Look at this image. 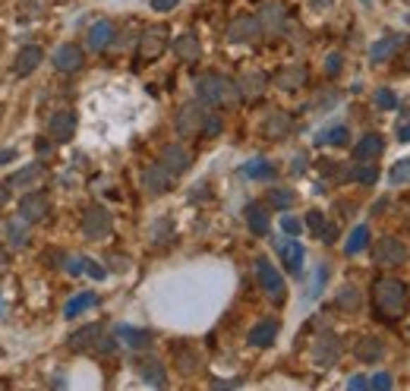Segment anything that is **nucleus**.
Returning <instances> with one entry per match:
<instances>
[{
	"label": "nucleus",
	"mask_w": 410,
	"mask_h": 391,
	"mask_svg": "<svg viewBox=\"0 0 410 391\" xmlns=\"http://www.w3.org/2000/svg\"><path fill=\"white\" fill-rule=\"evenodd\" d=\"M410 309V287L401 278H375L373 281V313L385 325L404 319Z\"/></svg>",
	"instance_id": "nucleus-1"
},
{
	"label": "nucleus",
	"mask_w": 410,
	"mask_h": 391,
	"mask_svg": "<svg viewBox=\"0 0 410 391\" xmlns=\"http://www.w3.org/2000/svg\"><path fill=\"white\" fill-rule=\"evenodd\" d=\"M196 92L205 104H215V107H234L240 98V85L227 76H218V73H205V76L196 79Z\"/></svg>",
	"instance_id": "nucleus-2"
},
{
	"label": "nucleus",
	"mask_w": 410,
	"mask_h": 391,
	"mask_svg": "<svg viewBox=\"0 0 410 391\" xmlns=\"http://www.w3.org/2000/svg\"><path fill=\"white\" fill-rule=\"evenodd\" d=\"M205 124H208V111L199 101H190V104H183L177 111V133L183 139H203Z\"/></svg>",
	"instance_id": "nucleus-3"
},
{
	"label": "nucleus",
	"mask_w": 410,
	"mask_h": 391,
	"mask_svg": "<svg viewBox=\"0 0 410 391\" xmlns=\"http://www.w3.org/2000/svg\"><path fill=\"white\" fill-rule=\"evenodd\" d=\"M256 278H259V287L265 291L268 300H272V303H284L287 284H284V278H281V272L265 259V255H259V259H256Z\"/></svg>",
	"instance_id": "nucleus-4"
},
{
	"label": "nucleus",
	"mask_w": 410,
	"mask_h": 391,
	"mask_svg": "<svg viewBox=\"0 0 410 391\" xmlns=\"http://www.w3.org/2000/svg\"><path fill=\"white\" fill-rule=\"evenodd\" d=\"M167 51V29L164 25H149L139 38V51H136V64H152L161 54Z\"/></svg>",
	"instance_id": "nucleus-5"
},
{
	"label": "nucleus",
	"mask_w": 410,
	"mask_h": 391,
	"mask_svg": "<svg viewBox=\"0 0 410 391\" xmlns=\"http://www.w3.org/2000/svg\"><path fill=\"white\" fill-rule=\"evenodd\" d=\"M114 227V218L104 205H89L83 212V234L89 240H104Z\"/></svg>",
	"instance_id": "nucleus-6"
},
{
	"label": "nucleus",
	"mask_w": 410,
	"mask_h": 391,
	"mask_svg": "<svg viewBox=\"0 0 410 391\" xmlns=\"http://www.w3.org/2000/svg\"><path fill=\"white\" fill-rule=\"evenodd\" d=\"M373 259H375V265H382V268H394V265H401V262H407V246L401 243L398 237H382L373 249Z\"/></svg>",
	"instance_id": "nucleus-7"
},
{
	"label": "nucleus",
	"mask_w": 410,
	"mask_h": 391,
	"mask_svg": "<svg viewBox=\"0 0 410 391\" xmlns=\"http://www.w3.org/2000/svg\"><path fill=\"white\" fill-rule=\"evenodd\" d=\"M338 356H341V341H338V335H332V332H322L319 338L313 341V360H315V366H334L338 363Z\"/></svg>",
	"instance_id": "nucleus-8"
},
{
	"label": "nucleus",
	"mask_w": 410,
	"mask_h": 391,
	"mask_svg": "<svg viewBox=\"0 0 410 391\" xmlns=\"http://www.w3.org/2000/svg\"><path fill=\"white\" fill-rule=\"evenodd\" d=\"M171 356H174V369H177L180 375H193L203 369V356H199L196 347H190L186 341H177L171 347Z\"/></svg>",
	"instance_id": "nucleus-9"
},
{
	"label": "nucleus",
	"mask_w": 410,
	"mask_h": 391,
	"mask_svg": "<svg viewBox=\"0 0 410 391\" xmlns=\"http://www.w3.org/2000/svg\"><path fill=\"white\" fill-rule=\"evenodd\" d=\"M48 196L44 193H38V190H32V193H25L23 196V202H19V218H25L29 224H35V221H42V218H48Z\"/></svg>",
	"instance_id": "nucleus-10"
},
{
	"label": "nucleus",
	"mask_w": 410,
	"mask_h": 391,
	"mask_svg": "<svg viewBox=\"0 0 410 391\" xmlns=\"http://www.w3.org/2000/svg\"><path fill=\"white\" fill-rule=\"evenodd\" d=\"M51 64L57 66L60 73H76V70H83L85 54H83V48H79V44H60V48L54 51Z\"/></svg>",
	"instance_id": "nucleus-11"
},
{
	"label": "nucleus",
	"mask_w": 410,
	"mask_h": 391,
	"mask_svg": "<svg viewBox=\"0 0 410 391\" xmlns=\"http://www.w3.org/2000/svg\"><path fill=\"white\" fill-rule=\"evenodd\" d=\"M262 35V25L256 16H240L234 19L231 25H227V42L240 44V42H256V38Z\"/></svg>",
	"instance_id": "nucleus-12"
},
{
	"label": "nucleus",
	"mask_w": 410,
	"mask_h": 391,
	"mask_svg": "<svg viewBox=\"0 0 410 391\" xmlns=\"http://www.w3.org/2000/svg\"><path fill=\"white\" fill-rule=\"evenodd\" d=\"M171 184H174V174L167 171L164 164H152V167H145V171H143V186H145V193H149V196L167 193V190H171Z\"/></svg>",
	"instance_id": "nucleus-13"
},
{
	"label": "nucleus",
	"mask_w": 410,
	"mask_h": 391,
	"mask_svg": "<svg viewBox=\"0 0 410 391\" xmlns=\"http://www.w3.org/2000/svg\"><path fill=\"white\" fill-rule=\"evenodd\" d=\"M73 133H76V114L73 111H57L48 117V136L51 139L66 143V139H73Z\"/></svg>",
	"instance_id": "nucleus-14"
},
{
	"label": "nucleus",
	"mask_w": 410,
	"mask_h": 391,
	"mask_svg": "<svg viewBox=\"0 0 410 391\" xmlns=\"http://www.w3.org/2000/svg\"><path fill=\"white\" fill-rule=\"evenodd\" d=\"M161 164L177 177V174H183L186 167H190V152H186L180 143H171V145H164V152H161Z\"/></svg>",
	"instance_id": "nucleus-15"
},
{
	"label": "nucleus",
	"mask_w": 410,
	"mask_h": 391,
	"mask_svg": "<svg viewBox=\"0 0 410 391\" xmlns=\"http://www.w3.org/2000/svg\"><path fill=\"white\" fill-rule=\"evenodd\" d=\"M278 322L275 319H259L256 325L250 328V335H246V341L253 344V347H272L275 338H278Z\"/></svg>",
	"instance_id": "nucleus-16"
},
{
	"label": "nucleus",
	"mask_w": 410,
	"mask_h": 391,
	"mask_svg": "<svg viewBox=\"0 0 410 391\" xmlns=\"http://www.w3.org/2000/svg\"><path fill=\"white\" fill-rule=\"evenodd\" d=\"M114 338L120 344H126L130 350H145L152 344V335L143 332V328H133V325H114Z\"/></svg>",
	"instance_id": "nucleus-17"
},
{
	"label": "nucleus",
	"mask_w": 410,
	"mask_h": 391,
	"mask_svg": "<svg viewBox=\"0 0 410 391\" xmlns=\"http://www.w3.org/2000/svg\"><path fill=\"white\" fill-rule=\"evenodd\" d=\"M278 253L281 259H284V268L291 275H300L303 272V246L297 243V240H281L278 243Z\"/></svg>",
	"instance_id": "nucleus-18"
},
{
	"label": "nucleus",
	"mask_w": 410,
	"mask_h": 391,
	"mask_svg": "<svg viewBox=\"0 0 410 391\" xmlns=\"http://www.w3.org/2000/svg\"><path fill=\"white\" fill-rule=\"evenodd\" d=\"M102 335H104V328L98 325H85V328H79V332H73L70 335V347L73 350H95L98 347V341H102Z\"/></svg>",
	"instance_id": "nucleus-19"
},
{
	"label": "nucleus",
	"mask_w": 410,
	"mask_h": 391,
	"mask_svg": "<svg viewBox=\"0 0 410 391\" xmlns=\"http://www.w3.org/2000/svg\"><path fill=\"white\" fill-rule=\"evenodd\" d=\"M382 148H385V139H382L379 133H366V136L354 145V158L357 161H375L382 155Z\"/></svg>",
	"instance_id": "nucleus-20"
},
{
	"label": "nucleus",
	"mask_w": 410,
	"mask_h": 391,
	"mask_svg": "<svg viewBox=\"0 0 410 391\" xmlns=\"http://www.w3.org/2000/svg\"><path fill=\"white\" fill-rule=\"evenodd\" d=\"M111 42H114V23H107V19H98V23L89 29V35H85L89 51H104Z\"/></svg>",
	"instance_id": "nucleus-21"
},
{
	"label": "nucleus",
	"mask_w": 410,
	"mask_h": 391,
	"mask_svg": "<svg viewBox=\"0 0 410 391\" xmlns=\"http://www.w3.org/2000/svg\"><path fill=\"white\" fill-rule=\"evenodd\" d=\"M42 48H35V44H29V48H23L16 54V64H13V73H16L19 79L23 76H29V73H35V66L42 64Z\"/></svg>",
	"instance_id": "nucleus-22"
},
{
	"label": "nucleus",
	"mask_w": 410,
	"mask_h": 391,
	"mask_svg": "<svg viewBox=\"0 0 410 391\" xmlns=\"http://www.w3.org/2000/svg\"><path fill=\"white\" fill-rule=\"evenodd\" d=\"M243 218H246V224H250V231L256 234V237H265V234H268V212H265V205L250 202V205L243 208Z\"/></svg>",
	"instance_id": "nucleus-23"
},
{
	"label": "nucleus",
	"mask_w": 410,
	"mask_h": 391,
	"mask_svg": "<svg viewBox=\"0 0 410 391\" xmlns=\"http://www.w3.org/2000/svg\"><path fill=\"white\" fill-rule=\"evenodd\" d=\"M139 366V375H143L149 385H155V388H161V385H167V375H164V366H161L155 356H143V360L136 363Z\"/></svg>",
	"instance_id": "nucleus-24"
},
{
	"label": "nucleus",
	"mask_w": 410,
	"mask_h": 391,
	"mask_svg": "<svg viewBox=\"0 0 410 391\" xmlns=\"http://www.w3.org/2000/svg\"><path fill=\"white\" fill-rule=\"evenodd\" d=\"M404 42L407 38H401V35H385L382 42H375L373 51H369V60H373V64H382V60H388L398 48H404Z\"/></svg>",
	"instance_id": "nucleus-25"
},
{
	"label": "nucleus",
	"mask_w": 410,
	"mask_h": 391,
	"mask_svg": "<svg viewBox=\"0 0 410 391\" xmlns=\"http://www.w3.org/2000/svg\"><path fill=\"white\" fill-rule=\"evenodd\" d=\"M174 54H177L180 60H199V54H203V44H199V38L193 35V32H186V35H180L177 42H174Z\"/></svg>",
	"instance_id": "nucleus-26"
},
{
	"label": "nucleus",
	"mask_w": 410,
	"mask_h": 391,
	"mask_svg": "<svg viewBox=\"0 0 410 391\" xmlns=\"http://www.w3.org/2000/svg\"><path fill=\"white\" fill-rule=\"evenodd\" d=\"M382 354H385V347H382L379 338H360L357 347H354V356H357V360H363V363L382 360Z\"/></svg>",
	"instance_id": "nucleus-27"
},
{
	"label": "nucleus",
	"mask_w": 410,
	"mask_h": 391,
	"mask_svg": "<svg viewBox=\"0 0 410 391\" xmlns=\"http://www.w3.org/2000/svg\"><path fill=\"white\" fill-rule=\"evenodd\" d=\"M303 83H306V70H303V66H291V70H284V73H278V76H275V85H278V89H284V92L300 89Z\"/></svg>",
	"instance_id": "nucleus-28"
},
{
	"label": "nucleus",
	"mask_w": 410,
	"mask_h": 391,
	"mask_svg": "<svg viewBox=\"0 0 410 391\" xmlns=\"http://www.w3.org/2000/svg\"><path fill=\"white\" fill-rule=\"evenodd\" d=\"M42 174H44V167L35 161V164L23 167V171H19V174H13V177L6 180V184H10V190H23V186H32V184H35V180L42 177Z\"/></svg>",
	"instance_id": "nucleus-29"
},
{
	"label": "nucleus",
	"mask_w": 410,
	"mask_h": 391,
	"mask_svg": "<svg viewBox=\"0 0 410 391\" xmlns=\"http://www.w3.org/2000/svg\"><path fill=\"white\" fill-rule=\"evenodd\" d=\"M347 143H351L347 126H328V130L315 133V145H347Z\"/></svg>",
	"instance_id": "nucleus-30"
},
{
	"label": "nucleus",
	"mask_w": 410,
	"mask_h": 391,
	"mask_svg": "<svg viewBox=\"0 0 410 391\" xmlns=\"http://www.w3.org/2000/svg\"><path fill=\"white\" fill-rule=\"evenodd\" d=\"M272 174H275V164L268 158H253L243 164V177H250V180H268Z\"/></svg>",
	"instance_id": "nucleus-31"
},
{
	"label": "nucleus",
	"mask_w": 410,
	"mask_h": 391,
	"mask_svg": "<svg viewBox=\"0 0 410 391\" xmlns=\"http://www.w3.org/2000/svg\"><path fill=\"white\" fill-rule=\"evenodd\" d=\"M291 133V117L287 114H272V117L265 120V136H272V139H281V136H287Z\"/></svg>",
	"instance_id": "nucleus-32"
},
{
	"label": "nucleus",
	"mask_w": 410,
	"mask_h": 391,
	"mask_svg": "<svg viewBox=\"0 0 410 391\" xmlns=\"http://www.w3.org/2000/svg\"><path fill=\"white\" fill-rule=\"evenodd\" d=\"M6 234H10L13 246H25V243H29V221H25V218L6 221Z\"/></svg>",
	"instance_id": "nucleus-33"
},
{
	"label": "nucleus",
	"mask_w": 410,
	"mask_h": 391,
	"mask_svg": "<svg viewBox=\"0 0 410 391\" xmlns=\"http://www.w3.org/2000/svg\"><path fill=\"white\" fill-rule=\"evenodd\" d=\"M366 243H369V227L360 224V227H354V234L347 237L344 253H347V255H357V253H363V249H366Z\"/></svg>",
	"instance_id": "nucleus-34"
},
{
	"label": "nucleus",
	"mask_w": 410,
	"mask_h": 391,
	"mask_svg": "<svg viewBox=\"0 0 410 391\" xmlns=\"http://www.w3.org/2000/svg\"><path fill=\"white\" fill-rule=\"evenodd\" d=\"M95 303H98V296H95V294H79V296H73V300L64 306V315H66V319H76V315L83 313V309L95 306Z\"/></svg>",
	"instance_id": "nucleus-35"
},
{
	"label": "nucleus",
	"mask_w": 410,
	"mask_h": 391,
	"mask_svg": "<svg viewBox=\"0 0 410 391\" xmlns=\"http://www.w3.org/2000/svg\"><path fill=\"white\" fill-rule=\"evenodd\" d=\"M262 92H265V76H262V73H253V76H243V79H240V95L259 98Z\"/></svg>",
	"instance_id": "nucleus-36"
},
{
	"label": "nucleus",
	"mask_w": 410,
	"mask_h": 391,
	"mask_svg": "<svg viewBox=\"0 0 410 391\" xmlns=\"http://www.w3.org/2000/svg\"><path fill=\"white\" fill-rule=\"evenodd\" d=\"M259 25L262 29H281V25H284V10H281V4H268L265 10H262Z\"/></svg>",
	"instance_id": "nucleus-37"
},
{
	"label": "nucleus",
	"mask_w": 410,
	"mask_h": 391,
	"mask_svg": "<svg viewBox=\"0 0 410 391\" xmlns=\"http://www.w3.org/2000/svg\"><path fill=\"white\" fill-rule=\"evenodd\" d=\"M388 180H392V186H407L410 184V158H401L398 164H392Z\"/></svg>",
	"instance_id": "nucleus-38"
},
{
	"label": "nucleus",
	"mask_w": 410,
	"mask_h": 391,
	"mask_svg": "<svg viewBox=\"0 0 410 391\" xmlns=\"http://www.w3.org/2000/svg\"><path fill=\"white\" fill-rule=\"evenodd\" d=\"M351 177L357 180V184H375V177H379V167H375L373 161H360V167H354Z\"/></svg>",
	"instance_id": "nucleus-39"
},
{
	"label": "nucleus",
	"mask_w": 410,
	"mask_h": 391,
	"mask_svg": "<svg viewBox=\"0 0 410 391\" xmlns=\"http://www.w3.org/2000/svg\"><path fill=\"white\" fill-rule=\"evenodd\" d=\"M338 306L341 309H357L360 306V291H357V287H351V284L341 287V291H338Z\"/></svg>",
	"instance_id": "nucleus-40"
},
{
	"label": "nucleus",
	"mask_w": 410,
	"mask_h": 391,
	"mask_svg": "<svg viewBox=\"0 0 410 391\" xmlns=\"http://www.w3.org/2000/svg\"><path fill=\"white\" fill-rule=\"evenodd\" d=\"M44 13V0H23L19 4V19H35Z\"/></svg>",
	"instance_id": "nucleus-41"
},
{
	"label": "nucleus",
	"mask_w": 410,
	"mask_h": 391,
	"mask_svg": "<svg viewBox=\"0 0 410 391\" xmlns=\"http://www.w3.org/2000/svg\"><path fill=\"white\" fill-rule=\"evenodd\" d=\"M268 202H272L275 208H291L294 205V193L291 190H272V193H268Z\"/></svg>",
	"instance_id": "nucleus-42"
},
{
	"label": "nucleus",
	"mask_w": 410,
	"mask_h": 391,
	"mask_svg": "<svg viewBox=\"0 0 410 391\" xmlns=\"http://www.w3.org/2000/svg\"><path fill=\"white\" fill-rule=\"evenodd\" d=\"M306 227L315 234V237H322V231H325V215L315 212V208H313V212H306Z\"/></svg>",
	"instance_id": "nucleus-43"
},
{
	"label": "nucleus",
	"mask_w": 410,
	"mask_h": 391,
	"mask_svg": "<svg viewBox=\"0 0 410 391\" xmlns=\"http://www.w3.org/2000/svg\"><path fill=\"white\" fill-rule=\"evenodd\" d=\"M375 104H379L382 111H392V107H398V98L392 95V89H379L375 92Z\"/></svg>",
	"instance_id": "nucleus-44"
},
{
	"label": "nucleus",
	"mask_w": 410,
	"mask_h": 391,
	"mask_svg": "<svg viewBox=\"0 0 410 391\" xmlns=\"http://www.w3.org/2000/svg\"><path fill=\"white\" fill-rule=\"evenodd\" d=\"M341 66H344V57H341L338 51H334V54H328V57H325V73H328V76H338V73H341Z\"/></svg>",
	"instance_id": "nucleus-45"
},
{
	"label": "nucleus",
	"mask_w": 410,
	"mask_h": 391,
	"mask_svg": "<svg viewBox=\"0 0 410 391\" xmlns=\"http://www.w3.org/2000/svg\"><path fill=\"white\" fill-rule=\"evenodd\" d=\"M83 272H89L95 281H104V278H107V272H104L102 265H98L95 259H83Z\"/></svg>",
	"instance_id": "nucleus-46"
},
{
	"label": "nucleus",
	"mask_w": 410,
	"mask_h": 391,
	"mask_svg": "<svg viewBox=\"0 0 410 391\" xmlns=\"http://www.w3.org/2000/svg\"><path fill=\"white\" fill-rule=\"evenodd\" d=\"M281 227H284L287 237H297V234L303 231V224H300L297 218H291V215H287V218H281Z\"/></svg>",
	"instance_id": "nucleus-47"
},
{
	"label": "nucleus",
	"mask_w": 410,
	"mask_h": 391,
	"mask_svg": "<svg viewBox=\"0 0 410 391\" xmlns=\"http://www.w3.org/2000/svg\"><path fill=\"white\" fill-rule=\"evenodd\" d=\"M218 133H221V117H218V114H208V124H205L203 139H208V136H218Z\"/></svg>",
	"instance_id": "nucleus-48"
},
{
	"label": "nucleus",
	"mask_w": 410,
	"mask_h": 391,
	"mask_svg": "<svg viewBox=\"0 0 410 391\" xmlns=\"http://www.w3.org/2000/svg\"><path fill=\"white\" fill-rule=\"evenodd\" d=\"M64 268L70 275H83V259H76V255H70V259H64Z\"/></svg>",
	"instance_id": "nucleus-49"
},
{
	"label": "nucleus",
	"mask_w": 410,
	"mask_h": 391,
	"mask_svg": "<svg viewBox=\"0 0 410 391\" xmlns=\"http://www.w3.org/2000/svg\"><path fill=\"white\" fill-rule=\"evenodd\" d=\"M369 385H373V388H392V375L379 373V375H373V379H369Z\"/></svg>",
	"instance_id": "nucleus-50"
},
{
	"label": "nucleus",
	"mask_w": 410,
	"mask_h": 391,
	"mask_svg": "<svg viewBox=\"0 0 410 391\" xmlns=\"http://www.w3.org/2000/svg\"><path fill=\"white\" fill-rule=\"evenodd\" d=\"M174 6H177V0H152L155 13H167V10H174Z\"/></svg>",
	"instance_id": "nucleus-51"
},
{
	"label": "nucleus",
	"mask_w": 410,
	"mask_h": 391,
	"mask_svg": "<svg viewBox=\"0 0 410 391\" xmlns=\"http://www.w3.org/2000/svg\"><path fill=\"white\" fill-rule=\"evenodd\" d=\"M13 158H16V148H0V167L10 164Z\"/></svg>",
	"instance_id": "nucleus-52"
},
{
	"label": "nucleus",
	"mask_w": 410,
	"mask_h": 391,
	"mask_svg": "<svg viewBox=\"0 0 410 391\" xmlns=\"http://www.w3.org/2000/svg\"><path fill=\"white\" fill-rule=\"evenodd\" d=\"M6 202H10V184L4 180V184H0V208H4Z\"/></svg>",
	"instance_id": "nucleus-53"
},
{
	"label": "nucleus",
	"mask_w": 410,
	"mask_h": 391,
	"mask_svg": "<svg viewBox=\"0 0 410 391\" xmlns=\"http://www.w3.org/2000/svg\"><path fill=\"white\" fill-rule=\"evenodd\" d=\"M404 48H407V51L398 57V66H404V70L410 73V44H404Z\"/></svg>",
	"instance_id": "nucleus-54"
},
{
	"label": "nucleus",
	"mask_w": 410,
	"mask_h": 391,
	"mask_svg": "<svg viewBox=\"0 0 410 391\" xmlns=\"http://www.w3.org/2000/svg\"><path fill=\"white\" fill-rule=\"evenodd\" d=\"M35 152H42V155H51V145H48V139H35Z\"/></svg>",
	"instance_id": "nucleus-55"
},
{
	"label": "nucleus",
	"mask_w": 410,
	"mask_h": 391,
	"mask_svg": "<svg viewBox=\"0 0 410 391\" xmlns=\"http://www.w3.org/2000/svg\"><path fill=\"white\" fill-rule=\"evenodd\" d=\"M398 139H401V143H410V124L407 126H398Z\"/></svg>",
	"instance_id": "nucleus-56"
},
{
	"label": "nucleus",
	"mask_w": 410,
	"mask_h": 391,
	"mask_svg": "<svg viewBox=\"0 0 410 391\" xmlns=\"http://www.w3.org/2000/svg\"><path fill=\"white\" fill-rule=\"evenodd\" d=\"M366 385H369V382L363 379V375H354V379H351V388H366Z\"/></svg>",
	"instance_id": "nucleus-57"
},
{
	"label": "nucleus",
	"mask_w": 410,
	"mask_h": 391,
	"mask_svg": "<svg viewBox=\"0 0 410 391\" xmlns=\"http://www.w3.org/2000/svg\"><path fill=\"white\" fill-rule=\"evenodd\" d=\"M6 265H10V255H6V249L4 246H0V272H4V268Z\"/></svg>",
	"instance_id": "nucleus-58"
},
{
	"label": "nucleus",
	"mask_w": 410,
	"mask_h": 391,
	"mask_svg": "<svg viewBox=\"0 0 410 391\" xmlns=\"http://www.w3.org/2000/svg\"><path fill=\"white\" fill-rule=\"evenodd\" d=\"M303 164H306V158H303V155H300V158H294V174H300V171H303Z\"/></svg>",
	"instance_id": "nucleus-59"
},
{
	"label": "nucleus",
	"mask_w": 410,
	"mask_h": 391,
	"mask_svg": "<svg viewBox=\"0 0 410 391\" xmlns=\"http://www.w3.org/2000/svg\"><path fill=\"white\" fill-rule=\"evenodd\" d=\"M313 6H325V4H332V0H309Z\"/></svg>",
	"instance_id": "nucleus-60"
},
{
	"label": "nucleus",
	"mask_w": 410,
	"mask_h": 391,
	"mask_svg": "<svg viewBox=\"0 0 410 391\" xmlns=\"http://www.w3.org/2000/svg\"><path fill=\"white\" fill-rule=\"evenodd\" d=\"M0 356H4V350H0Z\"/></svg>",
	"instance_id": "nucleus-61"
},
{
	"label": "nucleus",
	"mask_w": 410,
	"mask_h": 391,
	"mask_svg": "<svg viewBox=\"0 0 410 391\" xmlns=\"http://www.w3.org/2000/svg\"><path fill=\"white\" fill-rule=\"evenodd\" d=\"M0 309H4V306H0Z\"/></svg>",
	"instance_id": "nucleus-62"
}]
</instances>
